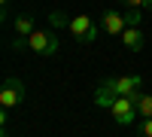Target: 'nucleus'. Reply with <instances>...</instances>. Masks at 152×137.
Wrapping results in <instances>:
<instances>
[{
    "label": "nucleus",
    "mask_w": 152,
    "mask_h": 137,
    "mask_svg": "<svg viewBox=\"0 0 152 137\" xmlns=\"http://www.w3.org/2000/svg\"><path fill=\"white\" fill-rule=\"evenodd\" d=\"M49 24H52V28H70V18L61 15V12H52V15H49Z\"/></svg>",
    "instance_id": "9b49d317"
},
{
    "label": "nucleus",
    "mask_w": 152,
    "mask_h": 137,
    "mask_svg": "<svg viewBox=\"0 0 152 137\" xmlns=\"http://www.w3.org/2000/svg\"><path fill=\"white\" fill-rule=\"evenodd\" d=\"M131 9H152V0H125Z\"/></svg>",
    "instance_id": "4468645a"
},
{
    "label": "nucleus",
    "mask_w": 152,
    "mask_h": 137,
    "mask_svg": "<svg viewBox=\"0 0 152 137\" xmlns=\"http://www.w3.org/2000/svg\"><path fill=\"white\" fill-rule=\"evenodd\" d=\"M128 97L134 101V107H137V113H140L143 119H152V95H140V92H131Z\"/></svg>",
    "instance_id": "6e6552de"
},
{
    "label": "nucleus",
    "mask_w": 152,
    "mask_h": 137,
    "mask_svg": "<svg viewBox=\"0 0 152 137\" xmlns=\"http://www.w3.org/2000/svg\"><path fill=\"white\" fill-rule=\"evenodd\" d=\"M100 28H104L110 37H122L125 34V28H128V21H125V15H119L116 9H104V15H100Z\"/></svg>",
    "instance_id": "423d86ee"
},
{
    "label": "nucleus",
    "mask_w": 152,
    "mask_h": 137,
    "mask_svg": "<svg viewBox=\"0 0 152 137\" xmlns=\"http://www.w3.org/2000/svg\"><path fill=\"white\" fill-rule=\"evenodd\" d=\"M0 3H3V6H6V3H9V0H0Z\"/></svg>",
    "instance_id": "2eb2a0df"
},
{
    "label": "nucleus",
    "mask_w": 152,
    "mask_h": 137,
    "mask_svg": "<svg viewBox=\"0 0 152 137\" xmlns=\"http://www.w3.org/2000/svg\"><path fill=\"white\" fill-rule=\"evenodd\" d=\"M67 31H70L73 40H79V43H85V46H91V43L97 40V24L88 18V15H73Z\"/></svg>",
    "instance_id": "f257e3e1"
},
{
    "label": "nucleus",
    "mask_w": 152,
    "mask_h": 137,
    "mask_svg": "<svg viewBox=\"0 0 152 137\" xmlns=\"http://www.w3.org/2000/svg\"><path fill=\"white\" fill-rule=\"evenodd\" d=\"M24 101V82L18 76H6L3 79V89H0V107L3 110H12Z\"/></svg>",
    "instance_id": "f03ea898"
},
{
    "label": "nucleus",
    "mask_w": 152,
    "mask_h": 137,
    "mask_svg": "<svg viewBox=\"0 0 152 137\" xmlns=\"http://www.w3.org/2000/svg\"><path fill=\"white\" fill-rule=\"evenodd\" d=\"M143 43H146V37H143L140 28H125V34H122V46L128 49V52H140Z\"/></svg>",
    "instance_id": "0eeeda50"
},
{
    "label": "nucleus",
    "mask_w": 152,
    "mask_h": 137,
    "mask_svg": "<svg viewBox=\"0 0 152 137\" xmlns=\"http://www.w3.org/2000/svg\"><path fill=\"white\" fill-rule=\"evenodd\" d=\"M12 28H15V37H31L37 31V24H34L31 15H18L15 21H12Z\"/></svg>",
    "instance_id": "1a4fd4ad"
},
{
    "label": "nucleus",
    "mask_w": 152,
    "mask_h": 137,
    "mask_svg": "<svg viewBox=\"0 0 152 137\" xmlns=\"http://www.w3.org/2000/svg\"><path fill=\"white\" fill-rule=\"evenodd\" d=\"M58 37L52 34V31H34L31 37H28V49H31V52H37V55H55L58 52Z\"/></svg>",
    "instance_id": "7ed1b4c3"
},
{
    "label": "nucleus",
    "mask_w": 152,
    "mask_h": 137,
    "mask_svg": "<svg viewBox=\"0 0 152 137\" xmlns=\"http://www.w3.org/2000/svg\"><path fill=\"white\" fill-rule=\"evenodd\" d=\"M137 137H152V119H143V125L137 128Z\"/></svg>",
    "instance_id": "ddd939ff"
},
{
    "label": "nucleus",
    "mask_w": 152,
    "mask_h": 137,
    "mask_svg": "<svg viewBox=\"0 0 152 137\" xmlns=\"http://www.w3.org/2000/svg\"><path fill=\"white\" fill-rule=\"evenodd\" d=\"M116 97H119V95H113L107 85H100V89L94 92V104H97V107H110L113 101H116Z\"/></svg>",
    "instance_id": "9d476101"
},
{
    "label": "nucleus",
    "mask_w": 152,
    "mask_h": 137,
    "mask_svg": "<svg viewBox=\"0 0 152 137\" xmlns=\"http://www.w3.org/2000/svg\"><path fill=\"white\" fill-rule=\"evenodd\" d=\"M104 85L113 92V95H131V92H140V85H143V79L137 76V73H131V76H110V79H104Z\"/></svg>",
    "instance_id": "39448f33"
},
{
    "label": "nucleus",
    "mask_w": 152,
    "mask_h": 137,
    "mask_svg": "<svg viewBox=\"0 0 152 137\" xmlns=\"http://www.w3.org/2000/svg\"><path fill=\"white\" fill-rule=\"evenodd\" d=\"M125 21H128V28H140V9H128Z\"/></svg>",
    "instance_id": "f8f14e48"
},
{
    "label": "nucleus",
    "mask_w": 152,
    "mask_h": 137,
    "mask_svg": "<svg viewBox=\"0 0 152 137\" xmlns=\"http://www.w3.org/2000/svg\"><path fill=\"white\" fill-rule=\"evenodd\" d=\"M110 113H113V119H116L119 125H131V122L140 116V113H137V107H134V101H131L128 95L116 97V101L110 104Z\"/></svg>",
    "instance_id": "20e7f679"
}]
</instances>
